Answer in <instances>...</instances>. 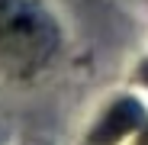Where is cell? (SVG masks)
<instances>
[{
	"label": "cell",
	"mask_w": 148,
	"mask_h": 145,
	"mask_svg": "<svg viewBox=\"0 0 148 145\" xmlns=\"http://www.w3.org/2000/svg\"><path fill=\"white\" fill-rule=\"evenodd\" d=\"M58 42L55 23L39 3L0 0V68L13 74L36 71Z\"/></svg>",
	"instance_id": "obj_1"
},
{
	"label": "cell",
	"mask_w": 148,
	"mask_h": 145,
	"mask_svg": "<svg viewBox=\"0 0 148 145\" xmlns=\"http://www.w3.org/2000/svg\"><path fill=\"white\" fill-rule=\"evenodd\" d=\"M138 123H142V107H138L135 100H119V103L103 116V123L97 126L93 142H97V145H110V142L122 139L126 132H132Z\"/></svg>",
	"instance_id": "obj_2"
},
{
	"label": "cell",
	"mask_w": 148,
	"mask_h": 145,
	"mask_svg": "<svg viewBox=\"0 0 148 145\" xmlns=\"http://www.w3.org/2000/svg\"><path fill=\"white\" fill-rule=\"evenodd\" d=\"M142 78H145V81H148V65H145V71H142Z\"/></svg>",
	"instance_id": "obj_3"
},
{
	"label": "cell",
	"mask_w": 148,
	"mask_h": 145,
	"mask_svg": "<svg viewBox=\"0 0 148 145\" xmlns=\"http://www.w3.org/2000/svg\"><path fill=\"white\" fill-rule=\"evenodd\" d=\"M145 145H148V139H145Z\"/></svg>",
	"instance_id": "obj_4"
}]
</instances>
